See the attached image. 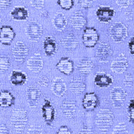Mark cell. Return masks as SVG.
I'll return each mask as SVG.
<instances>
[{
    "mask_svg": "<svg viewBox=\"0 0 134 134\" xmlns=\"http://www.w3.org/2000/svg\"><path fill=\"white\" fill-rule=\"evenodd\" d=\"M114 115L113 111L108 108L100 109L96 115L95 123L100 132L105 133L109 131L114 124Z\"/></svg>",
    "mask_w": 134,
    "mask_h": 134,
    "instance_id": "1",
    "label": "cell"
},
{
    "mask_svg": "<svg viewBox=\"0 0 134 134\" xmlns=\"http://www.w3.org/2000/svg\"><path fill=\"white\" fill-rule=\"evenodd\" d=\"M10 120L12 126L16 133H23L29 120L27 111L23 108H16L13 110Z\"/></svg>",
    "mask_w": 134,
    "mask_h": 134,
    "instance_id": "2",
    "label": "cell"
},
{
    "mask_svg": "<svg viewBox=\"0 0 134 134\" xmlns=\"http://www.w3.org/2000/svg\"><path fill=\"white\" fill-rule=\"evenodd\" d=\"M110 38L115 42H122L128 36V29L126 26L121 22H116L110 28Z\"/></svg>",
    "mask_w": 134,
    "mask_h": 134,
    "instance_id": "3",
    "label": "cell"
},
{
    "mask_svg": "<svg viewBox=\"0 0 134 134\" xmlns=\"http://www.w3.org/2000/svg\"><path fill=\"white\" fill-rule=\"evenodd\" d=\"M100 36L99 33L97 32V29L93 27L86 28L83 30L82 35L83 44L86 48H91L96 46L97 42L99 41Z\"/></svg>",
    "mask_w": 134,
    "mask_h": 134,
    "instance_id": "4",
    "label": "cell"
},
{
    "mask_svg": "<svg viewBox=\"0 0 134 134\" xmlns=\"http://www.w3.org/2000/svg\"><path fill=\"white\" fill-rule=\"evenodd\" d=\"M12 54L15 61L21 64L26 60L29 54V48L24 42L17 41L12 49Z\"/></svg>",
    "mask_w": 134,
    "mask_h": 134,
    "instance_id": "5",
    "label": "cell"
},
{
    "mask_svg": "<svg viewBox=\"0 0 134 134\" xmlns=\"http://www.w3.org/2000/svg\"><path fill=\"white\" fill-rule=\"evenodd\" d=\"M113 54V49L110 44L106 41H102L99 44L97 51L96 58L100 62H107Z\"/></svg>",
    "mask_w": 134,
    "mask_h": 134,
    "instance_id": "6",
    "label": "cell"
},
{
    "mask_svg": "<svg viewBox=\"0 0 134 134\" xmlns=\"http://www.w3.org/2000/svg\"><path fill=\"white\" fill-rule=\"evenodd\" d=\"M25 33L29 40L32 41H38L43 34V28L37 21L29 22L25 29Z\"/></svg>",
    "mask_w": 134,
    "mask_h": 134,
    "instance_id": "7",
    "label": "cell"
},
{
    "mask_svg": "<svg viewBox=\"0 0 134 134\" xmlns=\"http://www.w3.org/2000/svg\"><path fill=\"white\" fill-rule=\"evenodd\" d=\"M129 66L127 58L124 53H120L111 63L110 69L116 74H123L126 72Z\"/></svg>",
    "mask_w": 134,
    "mask_h": 134,
    "instance_id": "8",
    "label": "cell"
},
{
    "mask_svg": "<svg viewBox=\"0 0 134 134\" xmlns=\"http://www.w3.org/2000/svg\"><path fill=\"white\" fill-rule=\"evenodd\" d=\"M42 117L48 126H52L55 119V109L48 100H44V103L41 107Z\"/></svg>",
    "mask_w": 134,
    "mask_h": 134,
    "instance_id": "9",
    "label": "cell"
},
{
    "mask_svg": "<svg viewBox=\"0 0 134 134\" xmlns=\"http://www.w3.org/2000/svg\"><path fill=\"white\" fill-rule=\"evenodd\" d=\"M115 15V10L110 6L100 5L96 11V16L97 19L103 23L110 22Z\"/></svg>",
    "mask_w": 134,
    "mask_h": 134,
    "instance_id": "10",
    "label": "cell"
},
{
    "mask_svg": "<svg viewBox=\"0 0 134 134\" xmlns=\"http://www.w3.org/2000/svg\"><path fill=\"white\" fill-rule=\"evenodd\" d=\"M110 99L114 107H120L126 99V93L120 87H115L110 91Z\"/></svg>",
    "mask_w": 134,
    "mask_h": 134,
    "instance_id": "11",
    "label": "cell"
},
{
    "mask_svg": "<svg viewBox=\"0 0 134 134\" xmlns=\"http://www.w3.org/2000/svg\"><path fill=\"white\" fill-rule=\"evenodd\" d=\"M15 38V32L9 25H3L0 29V43L9 46Z\"/></svg>",
    "mask_w": 134,
    "mask_h": 134,
    "instance_id": "12",
    "label": "cell"
},
{
    "mask_svg": "<svg viewBox=\"0 0 134 134\" xmlns=\"http://www.w3.org/2000/svg\"><path fill=\"white\" fill-rule=\"evenodd\" d=\"M44 66V61L41 55L38 53H35L29 58L27 62L28 68L35 73H38L41 71Z\"/></svg>",
    "mask_w": 134,
    "mask_h": 134,
    "instance_id": "13",
    "label": "cell"
},
{
    "mask_svg": "<svg viewBox=\"0 0 134 134\" xmlns=\"http://www.w3.org/2000/svg\"><path fill=\"white\" fill-rule=\"evenodd\" d=\"M99 104V98L94 92L85 93L82 100L83 107L87 110H93Z\"/></svg>",
    "mask_w": 134,
    "mask_h": 134,
    "instance_id": "14",
    "label": "cell"
},
{
    "mask_svg": "<svg viewBox=\"0 0 134 134\" xmlns=\"http://www.w3.org/2000/svg\"><path fill=\"white\" fill-rule=\"evenodd\" d=\"M60 44L65 50L71 52L77 48L78 41L76 38V35L72 32H70L62 38L60 41Z\"/></svg>",
    "mask_w": 134,
    "mask_h": 134,
    "instance_id": "15",
    "label": "cell"
},
{
    "mask_svg": "<svg viewBox=\"0 0 134 134\" xmlns=\"http://www.w3.org/2000/svg\"><path fill=\"white\" fill-rule=\"evenodd\" d=\"M56 68L64 75H70L74 71V62L69 58H62L57 63Z\"/></svg>",
    "mask_w": 134,
    "mask_h": 134,
    "instance_id": "16",
    "label": "cell"
},
{
    "mask_svg": "<svg viewBox=\"0 0 134 134\" xmlns=\"http://www.w3.org/2000/svg\"><path fill=\"white\" fill-rule=\"evenodd\" d=\"M114 83L113 77L104 72L98 73L94 77V83L97 87L100 88H105L111 86Z\"/></svg>",
    "mask_w": 134,
    "mask_h": 134,
    "instance_id": "17",
    "label": "cell"
},
{
    "mask_svg": "<svg viewBox=\"0 0 134 134\" xmlns=\"http://www.w3.org/2000/svg\"><path fill=\"white\" fill-rule=\"evenodd\" d=\"M26 96H27V100L29 102L28 103L29 105L31 107H34L38 103V101L41 97V92L36 86L31 85V86L27 87Z\"/></svg>",
    "mask_w": 134,
    "mask_h": 134,
    "instance_id": "18",
    "label": "cell"
},
{
    "mask_svg": "<svg viewBox=\"0 0 134 134\" xmlns=\"http://www.w3.org/2000/svg\"><path fill=\"white\" fill-rule=\"evenodd\" d=\"M70 21L73 28L77 30L82 29L87 24V19L84 15L82 13V12L81 11L74 12L70 19Z\"/></svg>",
    "mask_w": 134,
    "mask_h": 134,
    "instance_id": "19",
    "label": "cell"
},
{
    "mask_svg": "<svg viewBox=\"0 0 134 134\" xmlns=\"http://www.w3.org/2000/svg\"><path fill=\"white\" fill-rule=\"evenodd\" d=\"M63 114L67 118H73L76 113V101L74 100H64L61 105Z\"/></svg>",
    "mask_w": 134,
    "mask_h": 134,
    "instance_id": "20",
    "label": "cell"
},
{
    "mask_svg": "<svg viewBox=\"0 0 134 134\" xmlns=\"http://www.w3.org/2000/svg\"><path fill=\"white\" fill-rule=\"evenodd\" d=\"M52 91L57 97H62L67 92L66 83L62 77H55L52 82Z\"/></svg>",
    "mask_w": 134,
    "mask_h": 134,
    "instance_id": "21",
    "label": "cell"
},
{
    "mask_svg": "<svg viewBox=\"0 0 134 134\" xmlns=\"http://www.w3.org/2000/svg\"><path fill=\"white\" fill-rule=\"evenodd\" d=\"M43 49L47 56H52L58 51V44L52 36H48L43 42Z\"/></svg>",
    "mask_w": 134,
    "mask_h": 134,
    "instance_id": "22",
    "label": "cell"
},
{
    "mask_svg": "<svg viewBox=\"0 0 134 134\" xmlns=\"http://www.w3.org/2000/svg\"><path fill=\"white\" fill-rule=\"evenodd\" d=\"M93 69V62L89 58H83L77 64V71L82 75L90 74Z\"/></svg>",
    "mask_w": 134,
    "mask_h": 134,
    "instance_id": "23",
    "label": "cell"
},
{
    "mask_svg": "<svg viewBox=\"0 0 134 134\" xmlns=\"http://www.w3.org/2000/svg\"><path fill=\"white\" fill-rule=\"evenodd\" d=\"M15 97L10 91L7 90L0 91V107L7 108L15 104Z\"/></svg>",
    "mask_w": 134,
    "mask_h": 134,
    "instance_id": "24",
    "label": "cell"
},
{
    "mask_svg": "<svg viewBox=\"0 0 134 134\" xmlns=\"http://www.w3.org/2000/svg\"><path fill=\"white\" fill-rule=\"evenodd\" d=\"M12 19L16 21H25L28 19L29 12L28 9L24 6L15 7L10 13Z\"/></svg>",
    "mask_w": 134,
    "mask_h": 134,
    "instance_id": "25",
    "label": "cell"
},
{
    "mask_svg": "<svg viewBox=\"0 0 134 134\" xmlns=\"http://www.w3.org/2000/svg\"><path fill=\"white\" fill-rule=\"evenodd\" d=\"M53 25L54 27L59 31H64L65 29L68 21L64 16V15L62 12H57L54 14V18H53Z\"/></svg>",
    "mask_w": 134,
    "mask_h": 134,
    "instance_id": "26",
    "label": "cell"
},
{
    "mask_svg": "<svg viewBox=\"0 0 134 134\" xmlns=\"http://www.w3.org/2000/svg\"><path fill=\"white\" fill-rule=\"evenodd\" d=\"M69 87L74 93L81 94L86 89V84L81 78L74 77L71 81Z\"/></svg>",
    "mask_w": 134,
    "mask_h": 134,
    "instance_id": "27",
    "label": "cell"
},
{
    "mask_svg": "<svg viewBox=\"0 0 134 134\" xmlns=\"http://www.w3.org/2000/svg\"><path fill=\"white\" fill-rule=\"evenodd\" d=\"M9 81L12 84L15 86L23 85L27 81V76L25 73L19 71H13L9 77Z\"/></svg>",
    "mask_w": 134,
    "mask_h": 134,
    "instance_id": "28",
    "label": "cell"
},
{
    "mask_svg": "<svg viewBox=\"0 0 134 134\" xmlns=\"http://www.w3.org/2000/svg\"><path fill=\"white\" fill-rule=\"evenodd\" d=\"M10 67L9 58L5 55H0V74L5 73Z\"/></svg>",
    "mask_w": 134,
    "mask_h": 134,
    "instance_id": "29",
    "label": "cell"
},
{
    "mask_svg": "<svg viewBox=\"0 0 134 134\" xmlns=\"http://www.w3.org/2000/svg\"><path fill=\"white\" fill-rule=\"evenodd\" d=\"M112 134H129L126 124L124 122L119 123L114 127Z\"/></svg>",
    "mask_w": 134,
    "mask_h": 134,
    "instance_id": "30",
    "label": "cell"
},
{
    "mask_svg": "<svg viewBox=\"0 0 134 134\" xmlns=\"http://www.w3.org/2000/svg\"><path fill=\"white\" fill-rule=\"evenodd\" d=\"M57 3L64 10H70L74 4V0H58Z\"/></svg>",
    "mask_w": 134,
    "mask_h": 134,
    "instance_id": "31",
    "label": "cell"
},
{
    "mask_svg": "<svg viewBox=\"0 0 134 134\" xmlns=\"http://www.w3.org/2000/svg\"><path fill=\"white\" fill-rule=\"evenodd\" d=\"M128 118L131 124H134V99L130 100L129 105L127 107Z\"/></svg>",
    "mask_w": 134,
    "mask_h": 134,
    "instance_id": "32",
    "label": "cell"
},
{
    "mask_svg": "<svg viewBox=\"0 0 134 134\" xmlns=\"http://www.w3.org/2000/svg\"><path fill=\"white\" fill-rule=\"evenodd\" d=\"M27 134H44V132L41 126L32 125L29 127Z\"/></svg>",
    "mask_w": 134,
    "mask_h": 134,
    "instance_id": "33",
    "label": "cell"
},
{
    "mask_svg": "<svg viewBox=\"0 0 134 134\" xmlns=\"http://www.w3.org/2000/svg\"><path fill=\"white\" fill-rule=\"evenodd\" d=\"M31 7L37 9H42L44 6V1L42 0H32L29 2Z\"/></svg>",
    "mask_w": 134,
    "mask_h": 134,
    "instance_id": "34",
    "label": "cell"
},
{
    "mask_svg": "<svg viewBox=\"0 0 134 134\" xmlns=\"http://www.w3.org/2000/svg\"><path fill=\"white\" fill-rule=\"evenodd\" d=\"M78 3L80 5V6L83 9H91L93 7V1H90V0H81L78 1Z\"/></svg>",
    "mask_w": 134,
    "mask_h": 134,
    "instance_id": "35",
    "label": "cell"
},
{
    "mask_svg": "<svg viewBox=\"0 0 134 134\" xmlns=\"http://www.w3.org/2000/svg\"><path fill=\"white\" fill-rule=\"evenodd\" d=\"M124 84H125V86H126V87H133V76L131 75V74L128 73V74H126L125 78H124Z\"/></svg>",
    "mask_w": 134,
    "mask_h": 134,
    "instance_id": "36",
    "label": "cell"
},
{
    "mask_svg": "<svg viewBox=\"0 0 134 134\" xmlns=\"http://www.w3.org/2000/svg\"><path fill=\"white\" fill-rule=\"evenodd\" d=\"M78 134H94V132L91 127H90L89 126L84 125L80 130Z\"/></svg>",
    "mask_w": 134,
    "mask_h": 134,
    "instance_id": "37",
    "label": "cell"
},
{
    "mask_svg": "<svg viewBox=\"0 0 134 134\" xmlns=\"http://www.w3.org/2000/svg\"><path fill=\"white\" fill-rule=\"evenodd\" d=\"M56 134H73L71 130L68 128V126H61L59 127V129L57 131V133Z\"/></svg>",
    "mask_w": 134,
    "mask_h": 134,
    "instance_id": "38",
    "label": "cell"
},
{
    "mask_svg": "<svg viewBox=\"0 0 134 134\" xmlns=\"http://www.w3.org/2000/svg\"><path fill=\"white\" fill-rule=\"evenodd\" d=\"M12 1L10 0H0V10H4L10 7Z\"/></svg>",
    "mask_w": 134,
    "mask_h": 134,
    "instance_id": "39",
    "label": "cell"
},
{
    "mask_svg": "<svg viewBox=\"0 0 134 134\" xmlns=\"http://www.w3.org/2000/svg\"><path fill=\"white\" fill-rule=\"evenodd\" d=\"M38 83V84H39L40 86H42V87H46V86H48V83H49L48 77H46V76H41V77H39Z\"/></svg>",
    "mask_w": 134,
    "mask_h": 134,
    "instance_id": "40",
    "label": "cell"
},
{
    "mask_svg": "<svg viewBox=\"0 0 134 134\" xmlns=\"http://www.w3.org/2000/svg\"><path fill=\"white\" fill-rule=\"evenodd\" d=\"M133 2L132 1H129V0H124V1H116V3L117 4L118 6L121 7V8H127Z\"/></svg>",
    "mask_w": 134,
    "mask_h": 134,
    "instance_id": "41",
    "label": "cell"
},
{
    "mask_svg": "<svg viewBox=\"0 0 134 134\" xmlns=\"http://www.w3.org/2000/svg\"><path fill=\"white\" fill-rule=\"evenodd\" d=\"M0 134H10L8 126L4 124H0Z\"/></svg>",
    "mask_w": 134,
    "mask_h": 134,
    "instance_id": "42",
    "label": "cell"
},
{
    "mask_svg": "<svg viewBox=\"0 0 134 134\" xmlns=\"http://www.w3.org/2000/svg\"><path fill=\"white\" fill-rule=\"evenodd\" d=\"M128 47H129V50L131 54L134 55V36H133L130 40L128 43Z\"/></svg>",
    "mask_w": 134,
    "mask_h": 134,
    "instance_id": "43",
    "label": "cell"
},
{
    "mask_svg": "<svg viewBox=\"0 0 134 134\" xmlns=\"http://www.w3.org/2000/svg\"><path fill=\"white\" fill-rule=\"evenodd\" d=\"M1 22H2V19H1V17H0V24H1Z\"/></svg>",
    "mask_w": 134,
    "mask_h": 134,
    "instance_id": "44",
    "label": "cell"
},
{
    "mask_svg": "<svg viewBox=\"0 0 134 134\" xmlns=\"http://www.w3.org/2000/svg\"><path fill=\"white\" fill-rule=\"evenodd\" d=\"M0 86H1V82H0Z\"/></svg>",
    "mask_w": 134,
    "mask_h": 134,
    "instance_id": "45",
    "label": "cell"
}]
</instances>
